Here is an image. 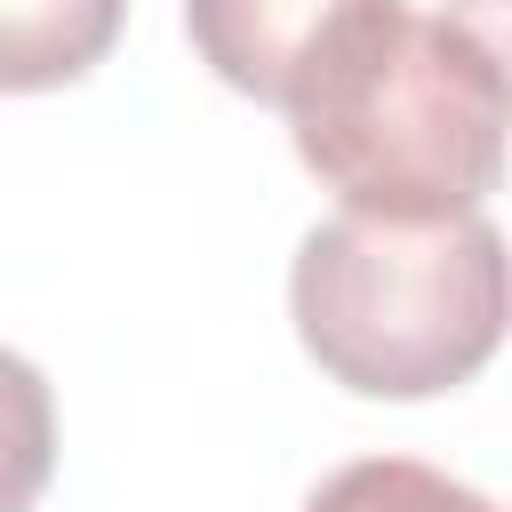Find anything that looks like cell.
<instances>
[{
	"label": "cell",
	"mask_w": 512,
	"mask_h": 512,
	"mask_svg": "<svg viewBox=\"0 0 512 512\" xmlns=\"http://www.w3.org/2000/svg\"><path fill=\"white\" fill-rule=\"evenodd\" d=\"M280 112L296 160L360 216H472L504 176V64L464 16L368 8Z\"/></svg>",
	"instance_id": "6da1fadb"
},
{
	"label": "cell",
	"mask_w": 512,
	"mask_h": 512,
	"mask_svg": "<svg viewBox=\"0 0 512 512\" xmlns=\"http://www.w3.org/2000/svg\"><path fill=\"white\" fill-rule=\"evenodd\" d=\"M296 344L352 400H440L504 344V232L472 216H328L288 264Z\"/></svg>",
	"instance_id": "7a4b0ae2"
},
{
	"label": "cell",
	"mask_w": 512,
	"mask_h": 512,
	"mask_svg": "<svg viewBox=\"0 0 512 512\" xmlns=\"http://www.w3.org/2000/svg\"><path fill=\"white\" fill-rule=\"evenodd\" d=\"M368 8L384 0H184V32L232 96L280 112Z\"/></svg>",
	"instance_id": "3957f363"
},
{
	"label": "cell",
	"mask_w": 512,
	"mask_h": 512,
	"mask_svg": "<svg viewBox=\"0 0 512 512\" xmlns=\"http://www.w3.org/2000/svg\"><path fill=\"white\" fill-rule=\"evenodd\" d=\"M128 24V0H0V96L88 80Z\"/></svg>",
	"instance_id": "277c9868"
},
{
	"label": "cell",
	"mask_w": 512,
	"mask_h": 512,
	"mask_svg": "<svg viewBox=\"0 0 512 512\" xmlns=\"http://www.w3.org/2000/svg\"><path fill=\"white\" fill-rule=\"evenodd\" d=\"M56 480V392L48 376L0 344V512H32Z\"/></svg>",
	"instance_id": "5b68a950"
},
{
	"label": "cell",
	"mask_w": 512,
	"mask_h": 512,
	"mask_svg": "<svg viewBox=\"0 0 512 512\" xmlns=\"http://www.w3.org/2000/svg\"><path fill=\"white\" fill-rule=\"evenodd\" d=\"M304 512H496L480 488L448 480L440 464H416V456H360L344 472H328Z\"/></svg>",
	"instance_id": "8992f818"
}]
</instances>
